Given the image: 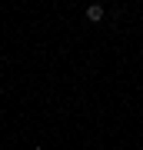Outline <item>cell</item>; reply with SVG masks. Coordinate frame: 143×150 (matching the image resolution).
Segmentation results:
<instances>
[{
    "mask_svg": "<svg viewBox=\"0 0 143 150\" xmlns=\"http://www.w3.org/2000/svg\"><path fill=\"white\" fill-rule=\"evenodd\" d=\"M87 20H90V23H103V7L100 4H90V7H87Z\"/></svg>",
    "mask_w": 143,
    "mask_h": 150,
    "instance_id": "cell-1",
    "label": "cell"
}]
</instances>
